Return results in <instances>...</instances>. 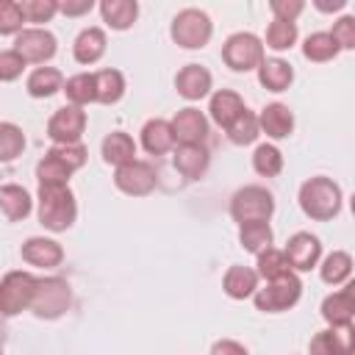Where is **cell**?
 Listing matches in <instances>:
<instances>
[{"instance_id":"cell-24","label":"cell","mask_w":355,"mask_h":355,"mask_svg":"<svg viewBox=\"0 0 355 355\" xmlns=\"http://www.w3.org/2000/svg\"><path fill=\"white\" fill-rule=\"evenodd\" d=\"M31 208H33V200H31V194L22 186H17V183L0 186V211L6 214L8 222L25 219L31 214Z\"/></svg>"},{"instance_id":"cell-43","label":"cell","mask_w":355,"mask_h":355,"mask_svg":"<svg viewBox=\"0 0 355 355\" xmlns=\"http://www.w3.org/2000/svg\"><path fill=\"white\" fill-rule=\"evenodd\" d=\"M330 39L336 42L338 50H352V47H355V17H341V19L333 25Z\"/></svg>"},{"instance_id":"cell-23","label":"cell","mask_w":355,"mask_h":355,"mask_svg":"<svg viewBox=\"0 0 355 355\" xmlns=\"http://www.w3.org/2000/svg\"><path fill=\"white\" fill-rule=\"evenodd\" d=\"M244 108H247V105H244V100H241L236 92H230V89H219V92L211 97L208 114H211V119H214L219 128H227Z\"/></svg>"},{"instance_id":"cell-18","label":"cell","mask_w":355,"mask_h":355,"mask_svg":"<svg viewBox=\"0 0 355 355\" xmlns=\"http://www.w3.org/2000/svg\"><path fill=\"white\" fill-rule=\"evenodd\" d=\"M208 150L202 144H178L175 147V169L186 178V180H197L205 175L208 169Z\"/></svg>"},{"instance_id":"cell-1","label":"cell","mask_w":355,"mask_h":355,"mask_svg":"<svg viewBox=\"0 0 355 355\" xmlns=\"http://www.w3.org/2000/svg\"><path fill=\"white\" fill-rule=\"evenodd\" d=\"M341 189L330 178H311L300 186V208L316 222H327L341 211Z\"/></svg>"},{"instance_id":"cell-47","label":"cell","mask_w":355,"mask_h":355,"mask_svg":"<svg viewBox=\"0 0 355 355\" xmlns=\"http://www.w3.org/2000/svg\"><path fill=\"white\" fill-rule=\"evenodd\" d=\"M211 355H247V349L233 338H222L211 347Z\"/></svg>"},{"instance_id":"cell-35","label":"cell","mask_w":355,"mask_h":355,"mask_svg":"<svg viewBox=\"0 0 355 355\" xmlns=\"http://www.w3.org/2000/svg\"><path fill=\"white\" fill-rule=\"evenodd\" d=\"M252 169L263 178H275L283 169V155L275 144H258L252 153Z\"/></svg>"},{"instance_id":"cell-5","label":"cell","mask_w":355,"mask_h":355,"mask_svg":"<svg viewBox=\"0 0 355 355\" xmlns=\"http://www.w3.org/2000/svg\"><path fill=\"white\" fill-rule=\"evenodd\" d=\"M69 283L64 277H39L31 300V311L39 319H58L69 308Z\"/></svg>"},{"instance_id":"cell-15","label":"cell","mask_w":355,"mask_h":355,"mask_svg":"<svg viewBox=\"0 0 355 355\" xmlns=\"http://www.w3.org/2000/svg\"><path fill=\"white\" fill-rule=\"evenodd\" d=\"M211 72L202 64H186L178 75H175V89L183 100H202L211 92Z\"/></svg>"},{"instance_id":"cell-36","label":"cell","mask_w":355,"mask_h":355,"mask_svg":"<svg viewBox=\"0 0 355 355\" xmlns=\"http://www.w3.org/2000/svg\"><path fill=\"white\" fill-rule=\"evenodd\" d=\"M302 55H305L308 61L322 64V61L336 58V55H338V47H336V42L330 39V33H311V36L305 39V44H302Z\"/></svg>"},{"instance_id":"cell-42","label":"cell","mask_w":355,"mask_h":355,"mask_svg":"<svg viewBox=\"0 0 355 355\" xmlns=\"http://www.w3.org/2000/svg\"><path fill=\"white\" fill-rule=\"evenodd\" d=\"M55 158H61L72 172L75 169H80L83 164H86V158H89V153H86V147L78 141V144H55L53 150H50Z\"/></svg>"},{"instance_id":"cell-45","label":"cell","mask_w":355,"mask_h":355,"mask_svg":"<svg viewBox=\"0 0 355 355\" xmlns=\"http://www.w3.org/2000/svg\"><path fill=\"white\" fill-rule=\"evenodd\" d=\"M269 8H272V14H275V19L294 22V19L302 14L305 3H302V0H272V3H269Z\"/></svg>"},{"instance_id":"cell-3","label":"cell","mask_w":355,"mask_h":355,"mask_svg":"<svg viewBox=\"0 0 355 355\" xmlns=\"http://www.w3.org/2000/svg\"><path fill=\"white\" fill-rule=\"evenodd\" d=\"M300 294H302V283L294 272L277 277V280H269L263 288H255L252 300H255V308L263 311V313H280V311H288L300 302Z\"/></svg>"},{"instance_id":"cell-38","label":"cell","mask_w":355,"mask_h":355,"mask_svg":"<svg viewBox=\"0 0 355 355\" xmlns=\"http://www.w3.org/2000/svg\"><path fill=\"white\" fill-rule=\"evenodd\" d=\"M25 150V133L14 122H0V161H14Z\"/></svg>"},{"instance_id":"cell-40","label":"cell","mask_w":355,"mask_h":355,"mask_svg":"<svg viewBox=\"0 0 355 355\" xmlns=\"http://www.w3.org/2000/svg\"><path fill=\"white\" fill-rule=\"evenodd\" d=\"M19 11L25 22H50L58 14L55 0H19Z\"/></svg>"},{"instance_id":"cell-6","label":"cell","mask_w":355,"mask_h":355,"mask_svg":"<svg viewBox=\"0 0 355 355\" xmlns=\"http://www.w3.org/2000/svg\"><path fill=\"white\" fill-rule=\"evenodd\" d=\"M36 280L31 272H8L0 280V316H17L25 308H31L33 291H36Z\"/></svg>"},{"instance_id":"cell-25","label":"cell","mask_w":355,"mask_h":355,"mask_svg":"<svg viewBox=\"0 0 355 355\" xmlns=\"http://www.w3.org/2000/svg\"><path fill=\"white\" fill-rule=\"evenodd\" d=\"M125 94V78L119 69H100L94 72V100L103 105L119 103Z\"/></svg>"},{"instance_id":"cell-9","label":"cell","mask_w":355,"mask_h":355,"mask_svg":"<svg viewBox=\"0 0 355 355\" xmlns=\"http://www.w3.org/2000/svg\"><path fill=\"white\" fill-rule=\"evenodd\" d=\"M14 53L25 64H44L55 55V36L44 28H25L17 33Z\"/></svg>"},{"instance_id":"cell-39","label":"cell","mask_w":355,"mask_h":355,"mask_svg":"<svg viewBox=\"0 0 355 355\" xmlns=\"http://www.w3.org/2000/svg\"><path fill=\"white\" fill-rule=\"evenodd\" d=\"M297 42V25L286 19H272L266 28V47L272 50H288Z\"/></svg>"},{"instance_id":"cell-31","label":"cell","mask_w":355,"mask_h":355,"mask_svg":"<svg viewBox=\"0 0 355 355\" xmlns=\"http://www.w3.org/2000/svg\"><path fill=\"white\" fill-rule=\"evenodd\" d=\"M239 241L247 252H255L261 255L263 250L272 247V227L269 222H247V225H239Z\"/></svg>"},{"instance_id":"cell-34","label":"cell","mask_w":355,"mask_h":355,"mask_svg":"<svg viewBox=\"0 0 355 355\" xmlns=\"http://www.w3.org/2000/svg\"><path fill=\"white\" fill-rule=\"evenodd\" d=\"M64 92H67V100H69V105H78V108H83V105L94 103V75H89V72L72 75V78L67 80Z\"/></svg>"},{"instance_id":"cell-48","label":"cell","mask_w":355,"mask_h":355,"mask_svg":"<svg viewBox=\"0 0 355 355\" xmlns=\"http://www.w3.org/2000/svg\"><path fill=\"white\" fill-rule=\"evenodd\" d=\"M344 6H347V0H333V3L316 0V8H319V11H338V8H344Z\"/></svg>"},{"instance_id":"cell-41","label":"cell","mask_w":355,"mask_h":355,"mask_svg":"<svg viewBox=\"0 0 355 355\" xmlns=\"http://www.w3.org/2000/svg\"><path fill=\"white\" fill-rule=\"evenodd\" d=\"M22 11H19V3L14 0H0V36H8V33H19L22 31Z\"/></svg>"},{"instance_id":"cell-49","label":"cell","mask_w":355,"mask_h":355,"mask_svg":"<svg viewBox=\"0 0 355 355\" xmlns=\"http://www.w3.org/2000/svg\"><path fill=\"white\" fill-rule=\"evenodd\" d=\"M0 355H3V344H0Z\"/></svg>"},{"instance_id":"cell-4","label":"cell","mask_w":355,"mask_h":355,"mask_svg":"<svg viewBox=\"0 0 355 355\" xmlns=\"http://www.w3.org/2000/svg\"><path fill=\"white\" fill-rule=\"evenodd\" d=\"M272 214H275V197L263 186H244L230 200V216L239 225H247V222H269Z\"/></svg>"},{"instance_id":"cell-21","label":"cell","mask_w":355,"mask_h":355,"mask_svg":"<svg viewBox=\"0 0 355 355\" xmlns=\"http://www.w3.org/2000/svg\"><path fill=\"white\" fill-rule=\"evenodd\" d=\"M294 80V69L283 58H263L258 67V83L269 92H286Z\"/></svg>"},{"instance_id":"cell-7","label":"cell","mask_w":355,"mask_h":355,"mask_svg":"<svg viewBox=\"0 0 355 355\" xmlns=\"http://www.w3.org/2000/svg\"><path fill=\"white\" fill-rule=\"evenodd\" d=\"M211 31H214V28H211V19H208V14L200 11V8H183V11L172 19V28H169L175 44H180V47H186V50L205 47L208 39H211Z\"/></svg>"},{"instance_id":"cell-14","label":"cell","mask_w":355,"mask_h":355,"mask_svg":"<svg viewBox=\"0 0 355 355\" xmlns=\"http://www.w3.org/2000/svg\"><path fill=\"white\" fill-rule=\"evenodd\" d=\"M172 125V133H175V141L180 144H202L205 136H208V119L200 108H180L175 114V119L169 122Z\"/></svg>"},{"instance_id":"cell-16","label":"cell","mask_w":355,"mask_h":355,"mask_svg":"<svg viewBox=\"0 0 355 355\" xmlns=\"http://www.w3.org/2000/svg\"><path fill=\"white\" fill-rule=\"evenodd\" d=\"M19 255H22V261H25V263H31V266L53 269V266H58V263H61L64 250H61V244H58V241H53V239L31 236V239L22 244Z\"/></svg>"},{"instance_id":"cell-32","label":"cell","mask_w":355,"mask_h":355,"mask_svg":"<svg viewBox=\"0 0 355 355\" xmlns=\"http://www.w3.org/2000/svg\"><path fill=\"white\" fill-rule=\"evenodd\" d=\"M69 175H72V169L61 158H55L53 153H47L36 164V180H39V186H67Z\"/></svg>"},{"instance_id":"cell-33","label":"cell","mask_w":355,"mask_h":355,"mask_svg":"<svg viewBox=\"0 0 355 355\" xmlns=\"http://www.w3.org/2000/svg\"><path fill=\"white\" fill-rule=\"evenodd\" d=\"M227 139L233 141V144H239V147H244V144H252L255 139H258V116L250 111V108H244L227 128Z\"/></svg>"},{"instance_id":"cell-13","label":"cell","mask_w":355,"mask_h":355,"mask_svg":"<svg viewBox=\"0 0 355 355\" xmlns=\"http://www.w3.org/2000/svg\"><path fill=\"white\" fill-rule=\"evenodd\" d=\"M286 261H288V269H297V272H311L316 263H319V255H322V244L316 236L311 233H294L288 241H286V250H283Z\"/></svg>"},{"instance_id":"cell-30","label":"cell","mask_w":355,"mask_h":355,"mask_svg":"<svg viewBox=\"0 0 355 355\" xmlns=\"http://www.w3.org/2000/svg\"><path fill=\"white\" fill-rule=\"evenodd\" d=\"M319 275H322V280H324L327 286H341V283H347L349 275H352V258H349V252H344V250L330 252V255L322 261Z\"/></svg>"},{"instance_id":"cell-37","label":"cell","mask_w":355,"mask_h":355,"mask_svg":"<svg viewBox=\"0 0 355 355\" xmlns=\"http://www.w3.org/2000/svg\"><path fill=\"white\" fill-rule=\"evenodd\" d=\"M288 272H291V269H288V261H286V255H283L280 250L269 247V250H263V252L258 255V269H255L258 277H263V280H277V277H283V275H288Z\"/></svg>"},{"instance_id":"cell-12","label":"cell","mask_w":355,"mask_h":355,"mask_svg":"<svg viewBox=\"0 0 355 355\" xmlns=\"http://www.w3.org/2000/svg\"><path fill=\"white\" fill-rule=\"evenodd\" d=\"M352 349H355V327L352 324L319 330L308 344L311 355H352Z\"/></svg>"},{"instance_id":"cell-44","label":"cell","mask_w":355,"mask_h":355,"mask_svg":"<svg viewBox=\"0 0 355 355\" xmlns=\"http://www.w3.org/2000/svg\"><path fill=\"white\" fill-rule=\"evenodd\" d=\"M25 69V61L14 53V50H0V80L8 83V80H17Z\"/></svg>"},{"instance_id":"cell-29","label":"cell","mask_w":355,"mask_h":355,"mask_svg":"<svg viewBox=\"0 0 355 355\" xmlns=\"http://www.w3.org/2000/svg\"><path fill=\"white\" fill-rule=\"evenodd\" d=\"M28 94L31 97H53L55 92L64 89V75L53 67H36L31 75H28V83H25Z\"/></svg>"},{"instance_id":"cell-19","label":"cell","mask_w":355,"mask_h":355,"mask_svg":"<svg viewBox=\"0 0 355 355\" xmlns=\"http://www.w3.org/2000/svg\"><path fill=\"white\" fill-rule=\"evenodd\" d=\"M352 313H355V297H352V286L324 297L322 302V319L330 324V327H338V324H352Z\"/></svg>"},{"instance_id":"cell-2","label":"cell","mask_w":355,"mask_h":355,"mask_svg":"<svg viewBox=\"0 0 355 355\" xmlns=\"http://www.w3.org/2000/svg\"><path fill=\"white\" fill-rule=\"evenodd\" d=\"M75 216H78V205L69 186H39V222L47 230L61 233L72 227Z\"/></svg>"},{"instance_id":"cell-10","label":"cell","mask_w":355,"mask_h":355,"mask_svg":"<svg viewBox=\"0 0 355 355\" xmlns=\"http://www.w3.org/2000/svg\"><path fill=\"white\" fill-rule=\"evenodd\" d=\"M83 128H86V111L78 105H64L50 116L47 136L55 144H78V139L83 136Z\"/></svg>"},{"instance_id":"cell-11","label":"cell","mask_w":355,"mask_h":355,"mask_svg":"<svg viewBox=\"0 0 355 355\" xmlns=\"http://www.w3.org/2000/svg\"><path fill=\"white\" fill-rule=\"evenodd\" d=\"M114 183H116L119 191H125L130 197H147L155 189V169L147 161L122 164L114 172Z\"/></svg>"},{"instance_id":"cell-20","label":"cell","mask_w":355,"mask_h":355,"mask_svg":"<svg viewBox=\"0 0 355 355\" xmlns=\"http://www.w3.org/2000/svg\"><path fill=\"white\" fill-rule=\"evenodd\" d=\"M175 133H172V125L166 119H150L144 122L141 128V147L150 153V155H164L169 150H175Z\"/></svg>"},{"instance_id":"cell-22","label":"cell","mask_w":355,"mask_h":355,"mask_svg":"<svg viewBox=\"0 0 355 355\" xmlns=\"http://www.w3.org/2000/svg\"><path fill=\"white\" fill-rule=\"evenodd\" d=\"M222 288H225V294H227L230 300L252 297L255 288H258V275H255V269L236 263V266H230V269L225 272V277H222Z\"/></svg>"},{"instance_id":"cell-8","label":"cell","mask_w":355,"mask_h":355,"mask_svg":"<svg viewBox=\"0 0 355 355\" xmlns=\"http://www.w3.org/2000/svg\"><path fill=\"white\" fill-rule=\"evenodd\" d=\"M222 61L233 72L258 69L261 61H263V44L255 33H233L222 47Z\"/></svg>"},{"instance_id":"cell-46","label":"cell","mask_w":355,"mask_h":355,"mask_svg":"<svg viewBox=\"0 0 355 355\" xmlns=\"http://www.w3.org/2000/svg\"><path fill=\"white\" fill-rule=\"evenodd\" d=\"M94 8V3L92 0H67V3H58V11L61 14H67V17H78V14H89Z\"/></svg>"},{"instance_id":"cell-27","label":"cell","mask_w":355,"mask_h":355,"mask_svg":"<svg viewBox=\"0 0 355 355\" xmlns=\"http://www.w3.org/2000/svg\"><path fill=\"white\" fill-rule=\"evenodd\" d=\"M100 14L114 31H128L139 17V6L136 0H103Z\"/></svg>"},{"instance_id":"cell-17","label":"cell","mask_w":355,"mask_h":355,"mask_svg":"<svg viewBox=\"0 0 355 355\" xmlns=\"http://www.w3.org/2000/svg\"><path fill=\"white\" fill-rule=\"evenodd\" d=\"M258 130H263L269 139H286L294 130V114L283 103H269L261 108Z\"/></svg>"},{"instance_id":"cell-28","label":"cell","mask_w":355,"mask_h":355,"mask_svg":"<svg viewBox=\"0 0 355 355\" xmlns=\"http://www.w3.org/2000/svg\"><path fill=\"white\" fill-rule=\"evenodd\" d=\"M105 53V33L100 28H83L75 39V61L78 64H94Z\"/></svg>"},{"instance_id":"cell-26","label":"cell","mask_w":355,"mask_h":355,"mask_svg":"<svg viewBox=\"0 0 355 355\" xmlns=\"http://www.w3.org/2000/svg\"><path fill=\"white\" fill-rule=\"evenodd\" d=\"M103 158H105V164H114V166L130 164V161H136V141L128 133L114 130L103 139Z\"/></svg>"}]
</instances>
